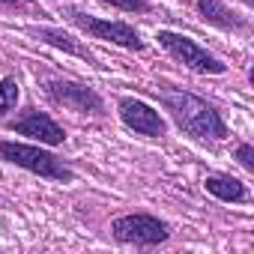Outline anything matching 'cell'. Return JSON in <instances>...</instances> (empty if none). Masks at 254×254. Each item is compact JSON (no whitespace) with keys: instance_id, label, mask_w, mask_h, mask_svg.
<instances>
[{"instance_id":"1","label":"cell","mask_w":254,"mask_h":254,"mask_svg":"<svg viewBox=\"0 0 254 254\" xmlns=\"http://www.w3.org/2000/svg\"><path fill=\"white\" fill-rule=\"evenodd\" d=\"M165 108L171 111V117L177 120V126L183 132H189L191 138H227V126L218 117V111L212 105H206L203 99L191 96V93H177V90H165L162 93Z\"/></svg>"},{"instance_id":"2","label":"cell","mask_w":254,"mask_h":254,"mask_svg":"<svg viewBox=\"0 0 254 254\" xmlns=\"http://www.w3.org/2000/svg\"><path fill=\"white\" fill-rule=\"evenodd\" d=\"M0 156H3L6 162H12V165H18V168H24V171H30V174L48 177V180H63V183L72 180V171H69L60 159H54L51 153H45V150H39V147L3 141V144H0Z\"/></svg>"},{"instance_id":"3","label":"cell","mask_w":254,"mask_h":254,"mask_svg":"<svg viewBox=\"0 0 254 254\" xmlns=\"http://www.w3.org/2000/svg\"><path fill=\"white\" fill-rule=\"evenodd\" d=\"M111 230L120 242H135V245H159L168 239V224L153 215H123L111 224Z\"/></svg>"},{"instance_id":"4","label":"cell","mask_w":254,"mask_h":254,"mask_svg":"<svg viewBox=\"0 0 254 254\" xmlns=\"http://www.w3.org/2000/svg\"><path fill=\"white\" fill-rule=\"evenodd\" d=\"M159 42L174 54V57H180L189 69H194V72H209V75H218V72H224L227 66L224 63H218L212 54H206L197 42H191V39H186V36H180V33H171V30H162L159 33Z\"/></svg>"},{"instance_id":"5","label":"cell","mask_w":254,"mask_h":254,"mask_svg":"<svg viewBox=\"0 0 254 254\" xmlns=\"http://www.w3.org/2000/svg\"><path fill=\"white\" fill-rule=\"evenodd\" d=\"M69 18L81 27V30H87V33H93L96 39H105V42H114V45H123V48H132V51H138V48H144V42H141V36H138V30H132L129 24H120V21H99V18H87V15H81V12H69Z\"/></svg>"},{"instance_id":"6","label":"cell","mask_w":254,"mask_h":254,"mask_svg":"<svg viewBox=\"0 0 254 254\" xmlns=\"http://www.w3.org/2000/svg\"><path fill=\"white\" fill-rule=\"evenodd\" d=\"M48 93L54 102L78 111V114H102L105 105L102 99L90 90V87H81V84H69V81H51L48 84Z\"/></svg>"},{"instance_id":"7","label":"cell","mask_w":254,"mask_h":254,"mask_svg":"<svg viewBox=\"0 0 254 254\" xmlns=\"http://www.w3.org/2000/svg\"><path fill=\"white\" fill-rule=\"evenodd\" d=\"M120 117H123V123L129 126V129H135V132H141L147 138H162L165 129H168L165 120H162V114L153 111L150 105L138 102V99H126L120 105Z\"/></svg>"},{"instance_id":"8","label":"cell","mask_w":254,"mask_h":254,"mask_svg":"<svg viewBox=\"0 0 254 254\" xmlns=\"http://www.w3.org/2000/svg\"><path fill=\"white\" fill-rule=\"evenodd\" d=\"M12 132L27 135V138H33V141H42V144H51V147H57V144L66 141V135H63L60 126H57L51 117L39 114V111H27L21 120H15V123H12Z\"/></svg>"},{"instance_id":"9","label":"cell","mask_w":254,"mask_h":254,"mask_svg":"<svg viewBox=\"0 0 254 254\" xmlns=\"http://www.w3.org/2000/svg\"><path fill=\"white\" fill-rule=\"evenodd\" d=\"M206 191L215 194L218 200H233V203L248 200L245 186H242L239 180H233V177H209V180H206Z\"/></svg>"},{"instance_id":"10","label":"cell","mask_w":254,"mask_h":254,"mask_svg":"<svg viewBox=\"0 0 254 254\" xmlns=\"http://www.w3.org/2000/svg\"><path fill=\"white\" fill-rule=\"evenodd\" d=\"M197 9L203 12V18L206 21H212V24H218V27H242V21L239 18H233V12H227L218 0H197Z\"/></svg>"},{"instance_id":"11","label":"cell","mask_w":254,"mask_h":254,"mask_svg":"<svg viewBox=\"0 0 254 254\" xmlns=\"http://www.w3.org/2000/svg\"><path fill=\"white\" fill-rule=\"evenodd\" d=\"M39 39H45L48 45L63 48V51H69V54H75V57L90 60V51H87V48H81V45H75V42H72L66 33H60V30H48V27H42V30H39Z\"/></svg>"},{"instance_id":"12","label":"cell","mask_w":254,"mask_h":254,"mask_svg":"<svg viewBox=\"0 0 254 254\" xmlns=\"http://www.w3.org/2000/svg\"><path fill=\"white\" fill-rule=\"evenodd\" d=\"M18 102V81L15 78H3L0 81V117L6 111H12Z\"/></svg>"},{"instance_id":"13","label":"cell","mask_w":254,"mask_h":254,"mask_svg":"<svg viewBox=\"0 0 254 254\" xmlns=\"http://www.w3.org/2000/svg\"><path fill=\"white\" fill-rule=\"evenodd\" d=\"M102 3H111V6H117L123 12H147L150 9L147 0H102Z\"/></svg>"},{"instance_id":"14","label":"cell","mask_w":254,"mask_h":254,"mask_svg":"<svg viewBox=\"0 0 254 254\" xmlns=\"http://www.w3.org/2000/svg\"><path fill=\"white\" fill-rule=\"evenodd\" d=\"M236 159L242 162V168L254 171V150H251V144H242V147L236 150Z\"/></svg>"},{"instance_id":"15","label":"cell","mask_w":254,"mask_h":254,"mask_svg":"<svg viewBox=\"0 0 254 254\" xmlns=\"http://www.w3.org/2000/svg\"><path fill=\"white\" fill-rule=\"evenodd\" d=\"M242 3H251V0H242Z\"/></svg>"}]
</instances>
